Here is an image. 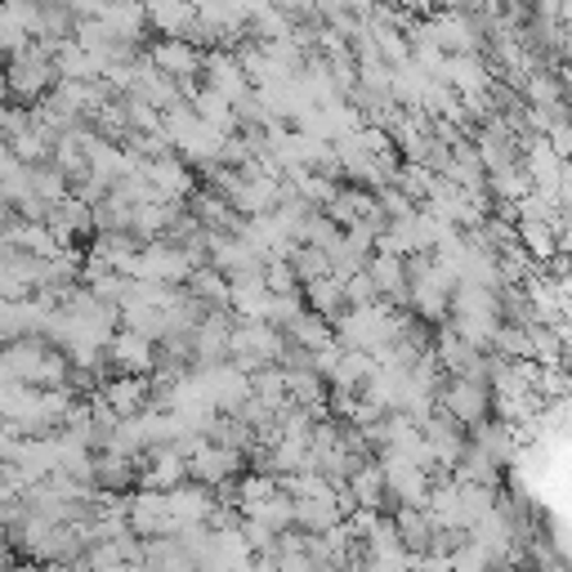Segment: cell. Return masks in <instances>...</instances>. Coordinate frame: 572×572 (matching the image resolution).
<instances>
[{
    "mask_svg": "<svg viewBox=\"0 0 572 572\" xmlns=\"http://www.w3.org/2000/svg\"><path fill=\"white\" fill-rule=\"evenodd\" d=\"M157 63H162L166 72H179V77L197 72V54H193L188 45H179V36H175V41H166V45L157 50Z\"/></svg>",
    "mask_w": 572,
    "mask_h": 572,
    "instance_id": "1",
    "label": "cell"
}]
</instances>
